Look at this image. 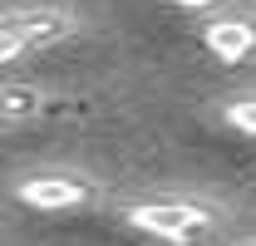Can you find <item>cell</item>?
Returning <instances> with one entry per match:
<instances>
[{
    "label": "cell",
    "instance_id": "1",
    "mask_svg": "<svg viewBox=\"0 0 256 246\" xmlns=\"http://www.w3.org/2000/svg\"><path fill=\"white\" fill-rule=\"evenodd\" d=\"M124 222L168 246H197L202 236H212L217 212L207 202H192V197H153V202H128Z\"/></svg>",
    "mask_w": 256,
    "mask_h": 246
},
{
    "label": "cell",
    "instance_id": "2",
    "mask_svg": "<svg viewBox=\"0 0 256 246\" xmlns=\"http://www.w3.org/2000/svg\"><path fill=\"white\" fill-rule=\"evenodd\" d=\"M15 197L34 207V212H74V207H89L98 197V187L84 178V172H64V168H50V172H30L15 182Z\"/></svg>",
    "mask_w": 256,
    "mask_h": 246
},
{
    "label": "cell",
    "instance_id": "3",
    "mask_svg": "<svg viewBox=\"0 0 256 246\" xmlns=\"http://www.w3.org/2000/svg\"><path fill=\"white\" fill-rule=\"evenodd\" d=\"M202 44H207V54H217L222 64H242L256 50V25L252 20H236V15L207 20L202 25Z\"/></svg>",
    "mask_w": 256,
    "mask_h": 246
},
{
    "label": "cell",
    "instance_id": "4",
    "mask_svg": "<svg viewBox=\"0 0 256 246\" xmlns=\"http://www.w3.org/2000/svg\"><path fill=\"white\" fill-rule=\"evenodd\" d=\"M5 25L20 34L25 50H44V44H54L74 30V20L64 10H20V15H5Z\"/></svg>",
    "mask_w": 256,
    "mask_h": 246
},
{
    "label": "cell",
    "instance_id": "5",
    "mask_svg": "<svg viewBox=\"0 0 256 246\" xmlns=\"http://www.w3.org/2000/svg\"><path fill=\"white\" fill-rule=\"evenodd\" d=\"M44 108V94L30 89V84H10V89H0V118L5 123H25L34 118Z\"/></svg>",
    "mask_w": 256,
    "mask_h": 246
},
{
    "label": "cell",
    "instance_id": "6",
    "mask_svg": "<svg viewBox=\"0 0 256 246\" xmlns=\"http://www.w3.org/2000/svg\"><path fill=\"white\" fill-rule=\"evenodd\" d=\"M222 118L232 123L236 133L256 138V94H252V98H232V104H222Z\"/></svg>",
    "mask_w": 256,
    "mask_h": 246
},
{
    "label": "cell",
    "instance_id": "7",
    "mask_svg": "<svg viewBox=\"0 0 256 246\" xmlns=\"http://www.w3.org/2000/svg\"><path fill=\"white\" fill-rule=\"evenodd\" d=\"M20 54H30V50L20 44V34H15L10 25H5V20H0V64H15Z\"/></svg>",
    "mask_w": 256,
    "mask_h": 246
},
{
    "label": "cell",
    "instance_id": "8",
    "mask_svg": "<svg viewBox=\"0 0 256 246\" xmlns=\"http://www.w3.org/2000/svg\"><path fill=\"white\" fill-rule=\"evenodd\" d=\"M172 5H182V10H212V5H222V0H172Z\"/></svg>",
    "mask_w": 256,
    "mask_h": 246
},
{
    "label": "cell",
    "instance_id": "9",
    "mask_svg": "<svg viewBox=\"0 0 256 246\" xmlns=\"http://www.w3.org/2000/svg\"><path fill=\"white\" fill-rule=\"evenodd\" d=\"M242 246H256V242H242Z\"/></svg>",
    "mask_w": 256,
    "mask_h": 246
},
{
    "label": "cell",
    "instance_id": "10",
    "mask_svg": "<svg viewBox=\"0 0 256 246\" xmlns=\"http://www.w3.org/2000/svg\"><path fill=\"white\" fill-rule=\"evenodd\" d=\"M0 128H5V118H0Z\"/></svg>",
    "mask_w": 256,
    "mask_h": 246
}]
</instances>
